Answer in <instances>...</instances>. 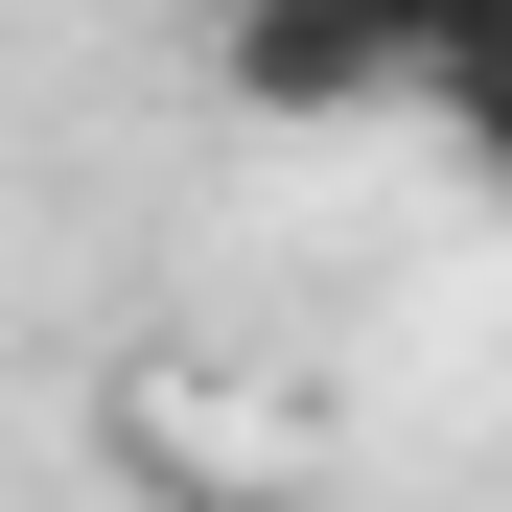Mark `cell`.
<instances>
[{
	"instance_id": "cell-1",
	"label": "cell",
	"mask_w": 512,
	"mask_h": 512,
	"mask_svg": "<svg viewBox=\"0 0 512 512\" xmlns=\"http://www.w3.org/2000/svg\"><path fill=\"white\" fill-rule=\"evenodd\" d=\"M210 70L256 117H373V94H419V24H396V0H233Z\"/></svg>"
},
{
	"instance_id": "cell-2",
	"label": "cell",
	"mask_w": 512,
	"mask_h": 512,
	"mask_svg": "<svg viewBox=\"0 0 512 512\" xmlns=\"http://www.w3.org/2000/svg\"><path fill=\"white\" fill-rule=\"evenodd\" d=\"M443 117H466V163H512V24H466V47H443Z\"/></svg>"
},
{
	"instance_id": "cell-3",
	"label": "cell",
	"mask_w": 512,
	"mask_h": 512,
	"mask_svg": "<svg viewBox=\"0 0 512 512\" xmlns=\"http://www.w3.org/2000/svg\"><path fill=\"white\" fill-rule=\"evenodd\" d=\"M396 24H419V94H443V47H466V24H512V0H396Z\"/></svg>"
}]
</instances>
